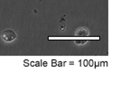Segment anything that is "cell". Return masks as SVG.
I'll return each instance as SVG.
<instances>
[{"label":"cell","instance_id":"6da1fadb","mask_svg":"<svg viewBox=\"0 0 120 108\" xmlns=\"http://www.w3.org/2000/svg\"><path fill=\"white\" fill-rule=\"evenodd\" d=\"M2 39L6 42H13L16 39V33L13 30H6L2 32Z\"/></svg>","mask_w":120,"mask_h":108},{"label":"cell","instance_id":"3957f363","mask_svg":"<svg viewBox=\"0 0 120 108\" xmlns=\"http://www.w3.org/2000/svg\"><path fill=\"white\" fill-rule=\"evenodd\" d=\"M76 43H77V44H82V43H86V41H83V42H81V41H77V42H76Z\"/></svg>","mask_w":120,"mask_h":108},{"label":"cell","instance_id":"7a4b0ae2","mask_svg":"<svg viewBox=\"0 0 120 108\" xmlns=\"http://www.w3.org/2000/svg\"><path fill=\"white\" fill-rule=\"evenodd\" d=\"M76 34L79 36H86L89 34V32H88V30H86V29H79L77 31Z\"/></svg>","mask_w":120,"mask_h":108}]
</instances>
